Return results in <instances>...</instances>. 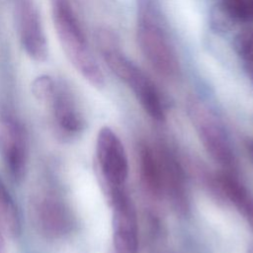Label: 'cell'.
<instances>
[{"instance_id": "obj_1", "label": "cell", "mask_w": 253, "mask_h": 253, "mask_svg": "<svg viewBox=\"0 0 253 253\" xmlns=\"http://www.w3.org/2000/svg\"><path fill=\"white\" fill-rule=\"evenodd\" d=\"M52 19L58 42L69 62L90 84L102 87L104 75L69 0L52 1Z\"/></svg>"}, {"instance_id": "obj_2", "label": "cell", "mask_w": 253, "mask_h": 253, "mask_svg": "<svg viewBox=\"0 0 253 253\" xmlns=\"http://www.w3.org/2000/svg\"><path fill=\"white\" fill-rule=\"evenodd\" d=\"M30 217L37 231L46 239L60 240L74 228L75 218L65 198L54 188H37L29 201Z\"/></svg>"}, {"instance_id": "obj_3", "label": "cell", "mask_w": 253, "mask_h": 253, "mask_svg": "<svg viewBox=\"0 0 253 253\" xmlns=\"http://www.w3.org/2000/svg\"><path fill=\"white\" fill-rule=\"evenodd\" d=\"M100 52L111 71L132 90L148 116L157 122H163L165 112L158 90L152 81L122 52L120 44L107 47Z\"/></svg>"}, {"instance_id": "obj_4", "label": "cell", "mask_w": 253, "mask_h": 253, "mask_svg": "<svg viewBox=\"0 0 253 253\" xmlns=\"http://www.w3.org/2000/svg\"><path fill=\"white\" fill-rule=\"evenodd\" d=\"M136 37L142 54L157 73L164 77L177 75L179 61L176 52L145 3L139 9Z\"/></svg>"}, {"instance_id": "obj_5", "label": "cell", "mask_w": 253, "mask_h": 253, "mask_svg": "<svg viewBox=\"0 0 253 253\" xmlns=\"http://www.w3.org/2000/svg\"><path fill=\"white\" fill-rule=\"evenodd\" d=\"M95 162L105 196L125 187L128 174L126 152L120 137L109 126H103L98 132Z\"/></svg>"}, {"instance_id": "obj_6", "label": "cell", "mask_w": 253, "mask_h": 253, "mask_svg": "<svg viewBox=\"0 0 253 253\" xmlns=\"http://www.w3.org/2000/svg\"><path fill=\"white\" fill-rule=\"evenodd\" d=\"M188 113L211 157L222 167L232 166L233 151L225 130L216 117L203 103L194 99L188 103Z\"/></svg>"}, {"instance_id": "obj_7", "label": "cell", "mask_w": 253, "mask_h": 253, "mask_svg": "<svg viewBox=\"0 0 253 253\" xmlns=\"http://www.w3.org/2000/svg\"><path fill=\"white\" fill-rule=\"evenodd\" d=\"M0 154L15 182H21L28 166V136L23 124L10 112L0 113Z\"/></svg>"}, {"instance_id": "obj_8", "label": "cell", "mask_w": 253, "mask_h": 253, "mask_svg": "<svg viewBox=\"0 0 253 253\" xmlns=\"http://www.w3.org/2000/svg\"><path fill=\"white\" fill-rule=\"evenodd\" d=\"M106 198L113 211L114 252L137 253L138 227L136 211L125 187L115 189Z\"/></svg>"}, {"instance_id": "obj_9", "label": "cell", "mask_w": 253, "mask_h": 253, "mask_svg": "<svg viewBox=\"0 0 253 253\" xmlns=\"http://www.w3.org/2000/svg\"><path fill=\"white\" fill-rule=\"evenodd\" d=\"M44 104L49 107L52 128L59 139L69 141L81 134L85 128L84 118L64 85L56 82L51 96Z\"/></svg>"}, {"instance_id": "obj_10", "label": "cell", "mask_w": 253, "mask_h": 253, "mask_svg": "<svg viewBox=\"0 0 253 253\" xmlns=\"http://www.w3.org/2000/svg\"><path fill=\"white\" fill-rule=\"evenodd\" d=\"M15 10L18 34L23 49L33 60L44 61L48 55V46L41 15L35 1L16 0Z\"/></svg>"}, {"instance_id": "obj_11", "label": "cell", "mask_w": 253, "mask_h": 253, "mask_svg": "<svg viewBox=\"0 0 253 253\" xmlns=\"http://www.w3.org/2000/svg\"><path fill=\"white\" fill-rule=\"evenodd\" d=\"M159 153L162 166L163 194L168 197L177 211L183 214L187 213L189 200L182 169L168 151L159 149Z\"/></svg>"}, {"instance_id": "obj_12", "label": "cell", "mask_w": 253, "mask_h": 253, "mask_svg": "<svg viewBox=\"0 0 253 253\" xmlns=\"http://www.w3.org/2000/svg\"><path fill=\"white\" fill-rule=\"evenodd\" d=\"M139 175L143 188L153 198L163 194L162 166L159 149L144 144L139 150Z\"/></svg>"}, {"instance_id": "obj_13", "label": "cell", "mask_w": 253, "mask_h": 253, "mask_svg": "<svg viewBox=\"0 0 253 253\" xmlns=\"http://www.w3.org/2000/svg\"><path fill=\"white\" fill-rule=\"evenodd\" d=\"M215 178L222 197L234 205L253 230V197L247 189L232 176L220 174Z\"/></svg>"}, {"instance_id": "obj_14", "label": "cell", "mask_w": 253, "mask_h": 253, "mask_svg": "<svg viewBox=\"0 0 253 253\" xmlns=\"http://www.w3.org/2000/svg\"><path fill=\"white\" fill-rule=\"evenodd\" d=\"M0 227L10 237L21 233V219L18 208L0 177Z\"/></svg>"}, {"instance_id": "obj_15", "label": "cell", "mask_w": 253, "mask_h": 253, "mask_svg": "<svg viewBox=\"0 0 253 253\" xmlns=\"http://www.w3.org/2000/svg\"><path fill=\"white\" fill-rule=\"evenodd\" d=\"M234 49L243 61L244 69L253 84V28L240 31L233 42Z\"/></svg>"}, {"instance_id": "obj_16", "label": "cell", "mask_w": 253, "mask_h": 253, "mask_svg": "<svg viewBox=\"0 0 253 253\" xmlns=\"http://www.w3.org/2000/svg\"><path fill=\"white\" fill-rule=\"evenodd\" d=\"M221 8L231 20L253 22V0H222Z\"/></svg>"}, {"instance_id": "obj_17", "label": "cell", "mask_w": 253, "mask_h": 253, "mask_svg": "<svg viewBox=\"0 0 253 253\" xmlns=\"http://www.w3.org/2000/svg\"><path fill=\"white\" fill-rule=\"evenodd\" d=\"M56 81L49 75H41L32 83V93L40 102L44 103L52 94Z\"/></svg>"}, {"instance_id": "obj_18", "label": "cell", "mask_w": 253, "mask_h": 253, "mask_svg": "<svg viewBox=\"0 0 253 253\" xmlns=\"http://www.w3.org/2000/svg\"><path fill=\"white\" fill-rule=\"evenodd\" d=\"M0 253H6V247H5V241L3 234L1 233V227H0Z\"/></svg>"}, {"instance_id": "obj_19", "label": "cell", "mask_w": 253, "mask_h": 253, "mask_svg": "<svg viewBox=\"0 0 253 253\" xmlns=\"http://www.w3.org/2000/svg\"><path fill=\"white\" fill-rule=\"evenodd\" d=\"M113 253H115V252H113Z\"/></svg>"}]
</instances>
